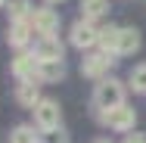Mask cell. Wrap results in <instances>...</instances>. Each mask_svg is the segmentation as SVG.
<instances>
[{
    "label": "cell",
    "instance_id": "6da1fadb",
    "mask_svg": "<svg viewBox=\"0 0 146 143\" xmlns=\"http://www.w3.org/2000/svg\"><path fill=\"white\" fill-rule=\"evenodd\" d=\"M93 106L96 109H118V106H124V84L115 81V78L100 81L96 90H93Z\"/></svg>",
    "mask_w": 146,
    "mask_h": 143
},
{
    "label": "cell",
    "instance_id": "7a4b0ae2",
    "mask_svg": "<svg viewBox=\"0 0 146 143\" xmlns=\"http://www.w3.org/2000/svg\"><path fill=\"white\" fill-rule=\"evenodd\" d=\"M59 121H62V109H59L56 100H40L37 106H34V124L40 128V131H56Z\"/></svg>",
    "mask_w": 146,
    "mask_h": 143
},
{
    "label": "cell",
    "instance_id": "3957f363",
    "mask_svg": "<svg viewBox=\"0 0 146 143\" xmlns=\"http://www.w3.org/2000/svg\"><path fill=\"white\" fill-rule=\"evenodd\" d=\"M68 41H72L78 50H87V47H93V44H100V28H96L90 19H78V22L72 25Z\"/></svg>",
    "mask_w": 146,
    "mask_h": 143
},
{
    "label": "cell",
    "instance_id": "277c9868",
    "mask_svg": "<svg viewBox=\"0 0 146 143\" xmlns=\"http://www.w3.org/2000/svg\"><path fill=\"white\" fill-rule=\"evenodd\" d=\"M100 121L109 124L112 131H134L137 112H134L131 106H118V109H109V112H100Z\"/></svg>",
    "mask_w": 146,
    "mask_h": 143
},
{
    "label": "cell",
    "instance_id": "5b68a950",
    "mask_svg": "<svg viewBox=\"0 0 146 143\" xmlns=\"http://www.w3.org/2000/svg\"><path fill=\"white\" fill-rule=\"evenodd\" d=\"M115 62L118 59L109 56V53H90V56L81 59V75H87V78H103Z\"/></svg>",
    "mask_w": 146,
    "mask_h": 143
},
{
    "label": "cell",
    "instance_id": "8992f818",
    "mask_svg": "<svg viewBox=\"0 0 146 143\" xmlns=\"http://www.w3.org/2000/svg\"><path fill=\"white\" fill-rule=\"evenodd\" d=\"M31 28L37 31V34H40V37H50V34H53V31L59 28V13L56 9H47V6H40V9H34V13H31Z\"/></svg>",
    "mask_w": 146,
    "mask_h": 143
},
{
    "label": "cell",
    "instance_id": "52a82bcc",
    "mask_svg": "<svg viewBox=\"0 0 146 143\" xmlns=\"http://www.w3.org/2000/svg\"><path fill=\"white\" fill-rule=\"evenodd\" d=\"M34 56H37V62H62V41L56 34L40 37L34 44Z\"/></svg>",
    "mask_w": 146,
    "mask_h": 143
},
{
    "label": "cell",
    "instance_id": "ba28073f",
    "mask_svg": "<svg viewBox=\"0 0 146 143\" xmlns=\"http://www.w3.org/2000/svg\"><path fill=\"white\" fill-rule=\"evenodd\" d=\"M37 69H40V62L34 53H19L13 59V75L19 81H37Z\"/></svg>",
    "mask_w": 146,
    "mask_h": 143
},
{
    "label": "cell",
    "instance_id": "9c48e42d",
    "mask_svg": "<svg viewBox=\"0 0 146 143\" xmlns=\"http://www.w3.org/2000/svg\"><path fill=\"white\" fill-rule=\"evenodd\" d=\"M140 50V31L137 28H121L118 31V56H134Z\"/></svg>",
    "mask_w": 146,
    "mask_h": 143
},
{
    "label": "cell",
    "instance_id": "30bf717a",
    "mask_svg": "<svg viewBox=\"0 0 146 143\" xmlns=\"http://www.w3.org/2000/svg\"><path fill=\"white\" fill-rule=\"evenodd\" d=\"M31 22H13L9 25V34H6V41H9V47H16V50H22L25 44H28V37H31Z\"/></svg>",
    "mask_w": 146,
    "mask_h": 143
},
{
    "label": "cell",
    "instance_id": "8fae6325",
    "mask_svg": "<svg viewBox=\"0 0 146 143\" xmlns=\"http://www.w3.org/2000/svg\"><path fill=\"white\" fill-rule=\"evenodd\" d=\"M16 100H19L22 106L34 109V106L40 103V90H37V81H22V84H19V90H16Z\"/></svg>",
    "mask_w": 146,
    "mask_h": 143
},
{
    "label": "cell",
    "instance_id": "7c38bea8",
    "mask_svg": "<svg viewBox=\"0 0 146 143\" xmlns=\"http://www.w3.org/2000/svg\"><path fill=\"white\" fill-rule=\"evenodd\" d=\"M118 31L115 25H103L100 28V47H103V53H109V56H118Z\"/></svg>",
    "mask_w": 146,
    "mask_h": 143
},
{
    "label": "cell",
    "instance_id": "4fadbf2b",
    "mask_svg": "<svg viewBox=\"0 0 146 143\" xmlns=\"http://www.w3.org/2000/svg\"><path fill=\"white\" fill-rule=\"evenodd\" d=\"M62 75H65V65L62 62H40V69H37V81H44V84L62 81Z\"/></svg>",
    "mask_w": 146,
    "mask_h": 143
},
{
    "label": "cell",
    "instance_id": "5bb4252c",
    "mask_svg": "<svg viewBox=\"0 0 146 143\" xmlns=\"http://www.w3.org/2000/svg\"><path fill=\"white\" fill-rule=\"evenodd\" d=\"M109 13V0H81V19H100Z\"/></svg>",
    "mask_w": 146,
    "mask_h": 143
},
{
    "label": "cell",
    "instance_id": "9a60e30c",
    "mask_svg": "<svg viewBox=\"0 0 146 143\" xmlns=\"http://www.w3.org/2000/svg\"><path fill=\"white\" fill-rule=\"evenodd\" d=\"M6 9H9V19H13V22H28L31 13H34L28 0H9V3H6Z\"/></svg>",
    "mask_w": 146,
    "mask_h": 143
},
{
    "label": "cell",
    "instance_id": "2e32d148",
    "mask_svg": "<svg viewBox=\"0 0 146 143\" xmlns=\"http://www.w3.org/2000/svg\"><path fill=\"white\" fill-rule=\"evenodd\" d=\"M9 143H37V134H34L31 124H19V128H13Z\"/></svg>",
    "mask_w": 146,
    "mask_h": 143
},
{
    "label": "cell",
    "instance_id": "e0dca14e",
    "mask_svg": "<svg viewBox=\"0 0 146 143\" xmlns=\"http://www.w3.org/2000/svg\"><path fill=\"white\" fill-rule=\"evenodd\" d=\"M131 87L137 93H146V65H134L131 69Z\"/></svg>",
    "mask_w": 146,
    "mask_h": 143
},
{
    "label": "cell",
    "instance_id": "ac0fdd59",
    "mask_svg": "<svg viewBox=\"0 0 146 143\" xmlns=\"http://www.w3.org/2000/svg\"><path fill=\"white\" fill-rule=\"evenodd\" d=\"M121 143H146V134H127Z\"/></svg>",
    "mask_w": 146,
    "mask_h": 143
},
{
    "label": "cell",
    "instance_id": "d6986e66",
    "mask_svg": "<svg viewBox=\"0 0 146 143\" xmlns=\"http://www.w3.org/2000/svg\"><path fill=\"white\" fill-rule=\"evenodd\" d=\"M93 143H112V140H106V137H100V140H93Z\"/></svg>",
    "mask_w": 146,
    "mask_h": 143
},
{
    "label": "cell",
    "instance_id": "ffe728a7",
    "mask_svg": "<svg viewBox=\"0 0 146 143\" xmlns=\"http://www.w3.org/2000/svg\"><path fill=\"white\" fill-rule=\"evenodd\" d=\"M47 3H62V0H47Z\"/></svg>",
    "mask_w": 146,
    "mask_h": 143
},
{
    "label": "cell",
    "instance_id": "44dd1931",
    "mask_svg": "<svg viewBox=\"0 0 146 143\" xmlns=\"http://www.w3.org/2000/svg\"><path fill=\"white\" fill-rule=\"evenodd\" d=\"M0 6H6V0H0Z\"/></svg>",
    "mask_w": 146,
    "mask_h": 143
}]
</instances>
